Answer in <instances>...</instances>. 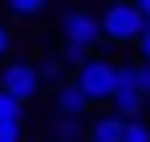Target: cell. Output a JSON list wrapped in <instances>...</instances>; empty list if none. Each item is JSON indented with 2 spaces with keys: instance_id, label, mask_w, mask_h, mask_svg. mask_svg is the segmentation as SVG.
Wrapping results in <instances>:
<instances>
[{
  "instance_id": "8",
  "label": "cell",
  "mask_w": 150,
  "mask_h": 142,
  "mask_svg": "<svg viewBox=\"0 0 150 142\" xmlns=\"http://www.w3.org/2000/svg\"><path fill=\"white\" fill-rule=\"evenodd\" d=\"M36 71H40V83H44V87H59V83L71 79L67 63H63L59 55H44V59H36Z\"/></svg>"
},
{
  "instance_id": "2",
  "label": "cell",
  "mask_w": 150,
  "mask_h": 142,
  "mask_svg": "<svg viewBox=\"0 0 150 142\" xmlns=\"http://www.w3.org/2000/svg\"><path fill=\"white\" fill-rule=\"evenodd\" d=\"M115 67H119V63L107 59V55H87V59L71 71V83L87 95L91 107L111 103V95H115Z\"/></svg>"
},
{
  "instance_id": "16",
  "label": "cell",
  "mask_w": 150,
  "mask_h": 142,
  "mask_svg": "<svg viewBox=\"0 0 150 142\" xmlns=\"http://www.w3.org/2000/svg\"><path fill=\"white\" fill-rule=\"evenodd\" d=\"M134 44H138V55H142V63H150V24L142 28V36H138Z\"/></svg>"
},
{
  "instance_id": "9",
  "label": "cell",
  "mask_w": 150,
  "mask_h": 142,
  "mask_svg": "<svg viewBox=\"0 0 150 142\" xmlns=\"http://www.w3.org/2000/svg\"><path fill=\"white\" fill-rule=\"evenodd\" d=\"M4 8L16 16V20H32V16H40L47 8V0H4Z\"/></svg>"
},
{
  "instance_id": "4",
  "label": "cell",
  "mask_w": 150,
  "mask_h": 142,
  "mask_svg": "<svg viewBox=\"0 0 150 142\" xmlns=\"http://www.w3.org/2000/svg\"><path fill=\"white\" fill-rule=\"evenodd\" d=\"M59 36H63V44H79V47H87V52H95V47L103 44L99 12H91V8H67V12L59 16Z\"/></svg>"
},
{
  "instance_id": "1",
  "label": "cell",
  "mask_w": 150,
  "mask_h": 142,
  "mask_svg": "<svg viewBox=\"0 0 150 142\" xmlns=\"http://www.w3.org/2000/svg\"><path fill=\"white\" fill-rule=\"evenodd\" d=\"M99 28H103L107 44L127 47V44H134V40L142 36L146 20H142V12L134 8V0H111V4L99 12Z\"/></svg>"
},
{
  "instance_id": "13",
  "label": "cell",
  "mask_w": 150,
  "mask_h": 142,
  "mask_svg": "<svg viewBox=\"0 0 150 142\" xmlns=\"http://www.w3.org/2000/svg\"><path fill=\"white\" fill-rule=\"evenodd\" d=\"M87 55H91L87 47H79V44H63V52H59V59L67 63V71H75V67H79L83 59H87Z\"/></svg>"
},
{
  "instance_id": "6",
  "label": "cell",
  "mask_w": 150,
  "mask_h": 142,
  "mask_svg": "<svg viewBox=\"0 0 150 142\" xmlns=\"http://www.w3.org/2000/svg\"><path fill=\"white\" fill-rule=\"evenodd\" d=\"M52 111L55 114H83V119H87L91 103H87V95L67 79V83H59V87H52Z\"/></svg>"
},
{
  "instance_id": "7",
  "label": "cell",
  "mask_w": 150,
  "mask_h": 142,
  "mask_svg": "<svg viewBox=\"0 0 150 142\" xmlns=\"http://www.w3.org/2000/svg\"><path fill=\"white\" fill-rule=\"evenodd\" d=\"M122 126H127V119H119L115 111H103L87 122V138L83 142H122Z\"/></svg>"
},
{
  "instance_id": "15",
  "label": "cell",
  "mask_w": 150,
  "mask_h": 142,
  "mask_svg": "<svg viewBox=\"0 0 150 142\" xmlns=\"http://www.w3.org/2000/svg\"><path fill=\"white\" fill-rule=\"evenodd\" d=\"M12 47H16V36H12V28L8 24H0V63L12 55Z\"/></svg>"
},
{
  "instance_id": "12",
  "label": "cell",
  "mask_w": 150,
  "mask_h": 142,
  "mask_svg": "<svg viewBox=\"0 0 150 142\" xmlns=\"http://www.w3.org/2000/svg\"><path fill=\"white\" fill-rule=\"evenodd\" d=\"M0 119H24V103L12 99L4 87H0Z\"/></svg>"
},
{
  "instance_id": "5",
  "label": "cell",
  "mask_w": 150,
  "mask_h": 142,
  "mask_svg": "<svg viewBox=\"0 0 150 142\" xmlns=\"http://www.w3.org/2000/svg\"><path fill=\"white\" fill-rule=\"evenodd\" d=\"M44 130H47V142H83L87 138V119L83 114H55L52 111Z\"/></svg>"
},
{
  "instance_id": "11",
  "label": "cell",
  "mask_w": 150,
  "mask_h": 142,
  "mask_svg": "<svg viewBox=\"0 0 150 142\" xmlns=\"http://www.w3.org/2000/svg\"><path fill=\"white\" fill-rule=\"evenodd\" d=\"M0 142H24V119H0Z\"/></svg>"
},
{
  "instance_id": "10",
  "label": "cell",
  "mask_w": 150,
  "mask_h": 142,
  "mask_svg": "<svg viewBox=\"0 0 150 142\" xmlns=\"http://www.w3.org/2000/svg\"><path fill=\"white\" fill-rule=\"evenodd\" d=\"M122 142H150V122H146V119H127V126H122Z\"/></svg>"
},
{
  "instance_id": "14",
  "label": "cell",
  "mask_w": 150,
  "mask_h": 142,
  "mask_svg": "<svg viewBox=\"0 0 150 142\" xmlns=\"http://www.w3.org/2000/svg\"><path fill=\"white\" fill-rule=\"evenodd\" d=\"M134 83L142 91V99L150 103V63H134Z\"/></svg>"
},
{
  "instance_id": "3",
  "label": "cell",
  "mask_w": 150,
  "mask_h": 142,
  "mask_svg": "<svg viewBox=\"0 0 150 142\" xmlns=\"http://www.w3.org/2000/svg\"><path fill=\"white\" fill-rule=\"evenodd\" d=\"M0 87L8 91L12 99H20L24 107L36 103L40 95H44V83H40V71H36V59H4V67H0Z\"/></svg>"
},
{
  "instance_id": "17",
  "label": "cell",
  "mask_w": 150,
  "mask_h": 142,
  "mask_svg": "<svg viewBox=\"0 0 150 142\" xmlns=\"http://www.w3.org/2000/svg\"><path fill=\"white\" fill-rule=\"evenodd\" d=\"M134 8H138V12H142V20L150 24V0H134Z\"/></svg>"
}]
</instances>
